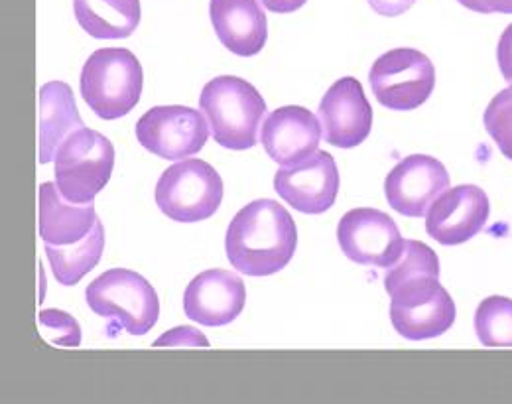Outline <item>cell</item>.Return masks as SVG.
Here are the masks:
<instances>
[{"label":"cell","mask_w":512,"mask_h":404,"mask_svg":"<svg viewBox=\"0 0 512 404\" xmlns=\"http://www.w3.org/2000/svg\"><path fill=\"white\" fill-rule=\"evenodd\" d=\"M377 101L390 111H414L436 87L432 60L414 48H394L383 54L369 73Z\"/></svg>","instance_id":"8"},{"label":"cell","mask_w":512,"mask_h":404,"mask_svg":"<svg viewBox=\"0 0 512 404\" xmlns=\"http://www.w3.org/2000/svg\"><path fill=\"white\" fill-rule=\"evenodd\" d=\"M491 203L479 186L463 184L448 188L426 213V231L440 245H461L485 227Z\"/></svg>","instance_id":"14"},{"label":"cell","mask_w":512,"mask_h":404,"mask_svg":"<svg viewBox=\"0 0 512 404\" xmlns=\"http://www.w3.org/2000/svg\"><path fill=\"white\" fill-rule=\"evenodd\" d=\"M93 203L67 202L58 186L46 182L38 192V231L44 245L67 247L83 241L97 225Z\"/></svg>","instance_id":"18"},{"label":"cell","mask_w":512,"mask_h":404,"mask_svg":"<svg viewBox=\"0 0 512 404\" xmlns=\"http://www.w3.org/2000/svg\"><path fill=\"white\" fill-rule=\"evenodd\" d=\"M79 85L89 109L103 121H115L138 105L144 71L127 48H101L87 58Z\"/></svg>","instance_id":"4"},{"label":"cell","mask_w":512,"mask_h":404,"mask_svg":"<svg viewBox=\"0 0 512 404\" xmlns=\"http://www.w3.org/2000/svg\"><path fill=\"white\" fill-rule=\"evenodd\" d=\"M223 202V180L217 170L190 158L170 166L156 184V205L178 223H197L215 215Z\"/></svg>","instance_id":"6"},{"label":"cell","mask_w":512,"mask_h":404,"mask_svg":"<svg viewBox=\"0 0 512 404\" xmlns=\"http://www.w3.org/2000/svg\"><path fill=\"white\" fill-rule=\"evenodd\" d=\"M321 131L325 142L337 148L363 144L373 129V107L355 77L335 81L321 99Z\"/></svg>","instance_id":"13"},{"label":"cell","mask_w":512,"mask_h":404,"mask_svg":"<svg viewBox=\"0 0 512 404\" xmlns=\"http://www.w3.org/2000/svg\"><path fill=\"white\" fill-rule=\"evenodd\" d=\"M390 302L394 330L410 341L444 336L455 324V302L440 278L424 276L398 286Z\"/></svg>","instance_id":"7"},{"label":"cell","mask_w":512,"mask_h":404,"mask_svg":"<svg viewBox=\"0 0 512 404\" xmlns=\"http://www.w3.org/2000/svg\"><path fill=\"white\" fill-rule=\"evenodd\" d=\"M321 136L318 117L298 105L272 111L260 129V142L266 154L280 166H290L316 154Z\"/></svg>","instance_id":"16"},{"label":"cell","mask_w":512,"mask_h":404,"mask_svg":"<svg viewBox=\"0 0 512 404\" xmlns=\"http://www.w3.org/2000/svg\"><path fill=\"white\" fill-rule=\"evenodd\" d=\"M199 107L217 144L229 150L256 146L266 101L255 85L235 75L215 77L203 87Z\"/></svg>","instance_id":"2"},{"label":"cell","mask_w":512,"mask_h":404,"mask_svg":"<svg viewBox=\"0 0 512 404\" xmlns=\"http://www.w3.org/2000/svg\"><path fill=\"white\" fill-rule=\"evenodd\" d=\"M343 255L363 267L390 269L404 251V239L390 215L375 207L347 211L337 225Z\"/></svg>","instance_id":"9"},{"label":"cell","mask_w":512,"mask_h":404,"mask_svg":"<svg viewBox=\"0 0 512 404\" xmlns=\"http://www.w3.org/2000/svg\"><path fill=\"white\" fill-rule=\"evenodd\" d=\"M367 2L371 4V8L377 14L386 16V18L400 16V14L408 12L416 4V0H367Z\"/></svg>","instance_id":"29"},{"label":"cell","mask_w":512,"mask_h":404,"mask_svg":"<svg viewBox=\"0 0 512 404\" xmlns=\"http://www.w3.org/2000/svg\"><path fill=\"white\" fill-rule=\"evenodd\" d=\"M209 16L219 42L235 56L251 58L266 46L268 22L258 0H211Z\"/></svg>","instance_id":"17"},{"label":"cell","mask_w":512,"mask_h":404,"mask_svg":"<svg viewBox=\"0 0 512 404\" xmlns=\"http://www.w3.org/2000/svg\"><path fill=\"white\" fill-rule=\"evenodd\" d=\"M38 326L42 336L54 345L79 347L81 343L79 322L62 310H42L38 314Z\"/></svg>","instance_id":"25"},{"label":"cell","mask_w":512,"mask_h":404,"mask_svg":"<svg viewBox=\"0 0 512 404\" xmlns=\"http://www.w3.org/2000/svg\"><path fill=\"white\" fill-rule=\"evenodd\" d=\"M162 345H172V347H209L207 337L201 332L193 330L190 326H182V328H174L168 334L158 337L154 341V347H162Z\"/></svg>","instance_id":"26"},{"label":"cell","mask_w":512,"mask_h":404,"mask_svg":"<svg viewBox=\"0 0 512 404\" xmlns=\"http://www.w3.org/2000/svg\"><path fill=\"white\" fill-rule=\"evenodd\" d=\"M475 332L485 347H512V300L489 296L475 312Z\"/></svg>","instance_id":"22"},{"label":"cell","mask_w":512,"mask_h":404,"mask_svg":"<svg viewBox=\"0 0 512 404\" xmlns=\"http://www.w3.org/2000/svg\"><path fill=\"white\" fill-rule=\"evenodd\" d=\"M245 304V282L229 270H205L193 278L184 292L186 316L207 328H223L235 322Z\"/></svg>","instance_id":"15"},{"label":"cell","mask_w":512,"mask_h":404,"mask_svg":"<svg viewBox=\"0 0 512 404\" xmlns=\"http://www.w3.org/2000/svg\"><path fill=\"white\" fill-rule=\"evenodd\" d=\"M264 8H268L270 12L276 14H290L300 10L308 0H260Z\"/></svg>","instance_id":"30"},{"label":"cell","mask_w":512,"mask_h":404,"mask_svg":"<svg viewBox=\"0 0 512 404\" xmlns=\"http://www.w3.org/2000/svg\"><path fill=\"white\" fill-rule=\"evenodd\" d=\"M483 123L503 156L512 160V85L491 99Z\"/></svg>","instance_id":"24"},{"label":"cell","mask_w":512,"mask_h":404,"mask_svg":"<svg viewBox=\"0 0 512 404\" xmlns=\"http://www.w3.org/2000/svg\"><path fill=\"white\" fill-rule=\"evenodd\" d=\"M113 168L111 140L87 127L67 136L54 156L56 186L67 202L93 203L109 184Z\"/></svg>","instance_id":"5"},{"label":"cell","mask_w":512,"mask_h":404,"mask_svg":"<svg viewBox=\"0 0 512 404\" xmlns=\"http://www.w3.org/2000/svg\"><path fill=\"white\" fill-rule=\"evenodd\" d=\"M87 306L99 318L109 320L111 336L125 330L130 336H146L158 322L160 300L152 284L138 272L111 269L97 276L85 290Z\"/></svg>","instance_id":"3"},{"label":"cell","mask_w":512,"mask_h":404,"mask_svg":"<svg viewBox=\"0 0 512 404\" xmlns=\"http://www.w3.org/2000/svg\"><path fill=\"white\" fill-rule=\"evenodd\" d=\"M71 87L64 81H50L40 89V164H50L67 136L83 129Z\"/></svg>","instance_id":"19"},{"label":"cell","mask_w":512,"mask_h":404,"mask_svg":"<svg viewBox=\"0 0 512 404\" xmlns=\"http://www.w3.org/2000/svg\"><path fill=\"white\" fill-rule=\"evenodd\" d=\"M136 138L158 158L182 160L203 150L209 138V125L192 107H154L138 119Z\"/></svg>","instance_id":"10"},{"label":"cell","mask_w":512,"mask_h":404,"mask_svg":"<svg viewBox=\"0 0 512 404\" xmlns=\"http://www.w3.org/2000/svg\"><path fill=\"white\" fill-rule=\"evenodd\" d=\"M298 247L290 211L274 200L245 205L229 223L225 253L233 269L247 276H270L288 267Z\"/></svg>","instance_id":"1"},{"label":"cell","mask_w":512,"mask_h":404,"mask_svg":"<svg viewBox=\"0 0 512 404\" xmlns=\"http://www.w3.org/2000/svg\"><path fill=\"white\" fill-rule=\"evenodd\" d=\"M44 249L56 280L62 286H75L87 272H91L99 265L103 257V249H105L103 223L97 221L95 229L79 243H73L67 247L44 245Z\"/></svg>","instance_id":"21"},{"label":"cell","mask_w":512,"mask_h":404,"mask_svg":"<svg viewBox=\"0 0 512 404\" xmlns=\"http://www.w3.org/2000/svg\"><path fill=\"white\" fill-rule=\"evenodd\" d=\"M461 6L481 14H512V0H457Z\"/></svg>","instance_id":"28"},{"label":"cell","mask_w":512,"mask_h":404,"mask_svg":"<svg viewBox=\"0 0 512 404\" xmlns=\"http://www.w3.org/2000/svg\"><path fill=\"white\" fill-rule=\"evenodd\" d=\"M497 64L507 83L512 85V24L503 32L497 46Z\"/></svg>","instance_id":"27"},{"label":"cell","mask_w":512,"mask_h":404,"mask_svg":"<svg viewBox=\"0 0 512 404\" xmlns=\"http://www.w3.org/2000/svg\"><path fill=\"white\" fill-rule=\"evenodd\" d=\"M73 12L97 40H123L140 24V0H73Z\"/></svg>","instance_id":"20"},{"label":"cell","mask_w":512,"mask_h":404,"mask_svg":"<svg viewBox=\"0 0 512 404\" xmlns=\"http://www.w3.org/2000/svg\"><path fill=\"white\" fill-rule=\"evenodd\" d=\"M448 188L446 166L426 154L402 158L384 180L386 202L404 217H424Z\"/></svg>","instance_id":"11"},{"label":"cell","mask_w":512,"mask_h":404,"mask_svg":"<svg viewBox=\"0 0 512 404\" xmlns=\"http://www.w3.org/2000/svg\"><path fill=\"white\" fill-rule=\"evenodd\" d=\"M339 184L335 158L323 150L296 164L282 166L274 176L276 194L296 211L308 215L327 211L337 200Z\"/></svg>","instance_id":"12"},{"label":"cell","mask_w":512,"mask_h":404,"mask_svg":"<svg viewBox=\"0 0 512 404\" xmlns=\"http://www.w3.org/2000/svg\"><path fill=\"white\" fill-rule=\"evenodd\" d=\"M424 276L440 278L438 255L422 241H404L402 257L384 276V290L392 294L398 286Z\"/></svg>","instance_id":"23"}]
</instances>
